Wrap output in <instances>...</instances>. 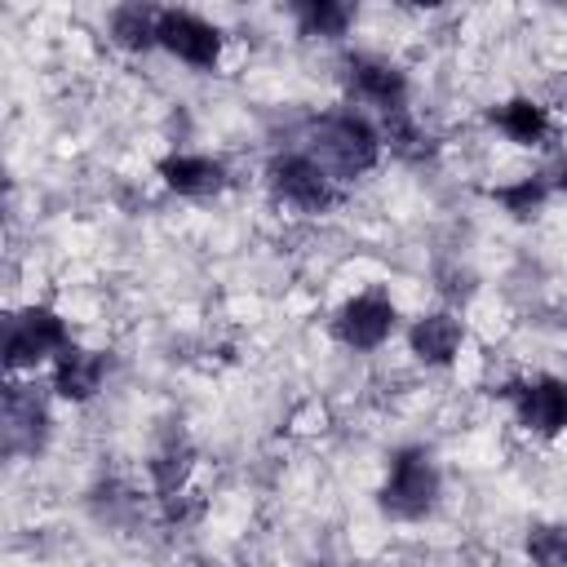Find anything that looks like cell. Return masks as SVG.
<instances>
[{"label":"cell","instance_id":"6da1fadb","mask_svg":"<svg viewBox=\"0 0 567 567\" xmlns=\"http://www.w3.org/2000/svg\"><path fill=\"white\" fill-rule=\"evenodd\" d=\"M310 155L328 168L332 182H350L377 164L381 133L354 111H332L310 128Z\"/></svg>","mask_w":567,"mask_h":567},{"label":"cell","instance_id":"7a4b0ae2","mask_svg":"<svg viewBox=\"0 0 567 567\" xmlns=\"http://www.w3.org/2000/svg\"><path fill=\"white\" fill-rule=\"evenodd\" d=\"M439 487H443V478H439L434 456L425 447H399L390 461V474L377 492V505L385 518L416 523L439 505Z\"/></svg>","mask_w":567,"mask_h":567},{"label":"cell","instance_id":"3957f363","mask_svg":"<svg viewBox=\"0 0 567 567\" xmlns=\"http://www.w3.org/2000/svg\"><path fill=\"white\" fill-rule=\"evenodd\" d=\"M66 346H71L66 341V323L49 306H27V310L4 319V368L9 372L35 368L40 359L62 354Z\"/></svg>","mask_w":567,"mask_h":567},{"label":"cell","instance_id":"277c9868","mask_svg":"<svg viewBox=\"0 0 567 567\" xmlns=\"http://www.w3.org/2000/svg\"><path fill=\"white\" fill-rule=\"evenodd\" d=\"M266 182L275 190V199L301 208V213H323L332 199H337V186L328 177V168L306 155V151H288V155H275L266 164Z\"/></svg>","mask_w":567,"mask_h":567},{"label":"cell","instance_id":"5b68a950","mask_svg":"<svg viewBox=\"0 0 567 567\" xmlns=\"http://www.w3.org/2000/svg\"><path fill=\"white\" fill-rule=\"evenodd\" d=\"M505 399L514 403L523 430H532L540 439H558L567 430V381H558V377L509 381Z\"/></svg>","mask_w":567,"mask_h":567},{"label":"cell","instance_id":"8992f818","mask_svg":"<svg viewBox=\"0 0 567 567\" xmlns=\"http://www.w3.org/2000/svg\"><path fill=\"white\" fill-rule=\"evenodd\" d=\"M159 49H168L186 66L208 71L221 58V31L190 9H159Z\"/></svg>","mask_w":567,"mask_h":567},{"label":"cell","instance_id":"52a82bcc","mask_svg":"<svg viewBox=\"0 0 567 567\" xmlns=\"http://www.w3.org/2000/svg\"><path fill=\"white\" fill-rule=\"evenodd\" d=\"M394 301L381 292V288H372V292H359V297H350L341 310H337V319H332V332H337V341L341 346H350V350H377L390 332H394Z\"/></svg>","mask_w":567,"mask_h":567},{"label":"cell","instance_id":"ba28073f","mask_svg":"<svg viewBox=\"0 0 567 567\" xmlns=\"http://www.w3.org/2000/svg\"><path fill=\"white\" fill-rule=\"evenodd\" d=\"M346 89L368 102V106H381V115H394V111H408V75L385 62V58H372V53H354L346 58Z\"/></svg>","mask_w":567,"mask_h":567},{"label":"cell","instance_id":"9c48e42d","mask_svg":"<svg viewBox=\"0 0 567 567\" xmlns=\"http://www.w3.org/2000/svg\"><path fill=\"white\" fill-rule=\"evenodd\" d=\"M0 421H4V452L9 456H35L49 439V412L31 385H4Z\"/></svg>","mask_w":567,"mask_h":567},{"label":"cell","instance_id":"30bf717a","mask_svg":"<svg viewBox=\"0 0 567 567\" xmlns=\"http://www.w3.org/2000/svg\"><path fill=\"white\" fill-rule=\"evenodd\" d=\"M102 377H106V354L102 350H80V346H66L53 363V390L71 403H89L97 390H102Z\"/></svg>","mask_w":567,"mask_h":567},{"label":"cell","instance_id":"8fae6325","mask_svg":"<svg viewBox=\"0 0 567 567\" xmlns=\"http://www.w3.org/2000/svg\"><path fill=\"white\" fill-rule=\"evenodd\" d=\"M408 341H412V354H416L421 363H430V368H447V363L456 359L461 341H465V328H461L456 315L434 310V315H425V319L412 323Z\"/></svg>","mask_w":567,"mask_h":567},{"label":"cell","instance_id":"7c38bea8","mask_svg":"<svg viewBox=\"0 0 567 567\" xmlns=\"http://www.w3.org/2000/svg\"><path fill=\"white\" fill-rule=\"evenodd\" d=\"M487 120H492L509 142H518V146H545L549 133H554L549 111H545L540 102H532V97H509V102L492 106Z\"/></svg>","mask_w":567,"mask_h":567},{"label":"cell","instance_id":"4fadbf2b","mask_svg":"<svg viewBox=\"0 0 567 567\" xmlns=\"http://www.w3.org/2000/svg\"><path fill=\"white\" fill-rule=\"evenodd\" d=\"M159 177L177 195H217L226 186V168L213 155H164Z\"/></svg>","mask_w":567,"mask_h":567},{"label":"cell","instance_id":"5bb4252c","mask_svg":"<svg viewBox=\"0 0 567 567\" xmlns=\"http://www.w3.org/2000/svg\"><path fill=\"white\" fill-rule=\"evenodd\" d=\"M111 40L120 49H151V44H159V9H151V4H120V9H111Z\"/></svg>","mask_w":567,"mask_h":567},{"label":"cell","instance_id":"9a60e30c","mask_svg":"<svg viewBox=\"0 0 567 567\" xmlns=\"http://www.w3.org/2000/svg\"><path fill=\"white\" fill-rule=\"evenodd\" d=\"M292 18H297L301 35L337 40V35H346V27H350L354 9H350V4H341V0H301V4H292Z\"/></svg>","mask_w":567,"mask_h":567},{"label":"cell","instance_id":"2e32d148","mask_svg":"<svg viewBox=\"0 0 567 567\" xmlns=\"http://www.w3.org/2000/svg\"><path fill=\"white\" fill-rule=\"evenodd\" d=\"M554 186H549V177L545 173H536V177H523V182H514V186H496L492 190V199L509 213V217H518V221H527V217H536L540 213V204H545V195H549Z\"/></svg>","mask_w":567,"mask_h":567},{"label":"cell","instance_id":"e0dca14e","mask_svg":"<svg viewBox=\"0 0 567 567\" xmlns=\"http://www.w3.org/2000/svg\"><path fill=\"white\" fill-rule=\"evenodd\" d=\"M186 474H190V443L173 434V439L151 456V478H155V487H159L164 496H173Z\"/></svg>","mask_w":567,"mask_h":567},{"label":"cell","instance_id":"ac0fdd59","mask_svg":"<svg viewBox=\"0 0 567 567\" xmlns=\"http://www.w3.org/2000/svg\"><path fill=\"white\" fill-rule=\"evenodd\" d=\"M527 558H532V567H567V527L536 523L527 532Z\"/></svg>","mask_w":567,"mask_h":567},{"label":"cell","instance_id":"d6986e66","mask_svg":"<svg viewBox=\"0 0 567 567\" xmlns=\"http://www.w3.org/2000/svg\"><path fill=\"white\" fill-rule=\"evenodd\" d=\"M385 142H390V151L394 155H403V159H425L434 146H430V137L408 120V111H394V115H385Z\"/></svg>","mask_w":567,"mask_h":567},{"label":"cell","instance_id":"ffe728a7","mask_svg":"<svg viewBox=\"0 0 567 567\" xmlns=\"http://www.w3.org/2000/svg\"><path fill=\"white\" fill-rule=\"evenodd\" d=\"M545 177H549V186H554V190H567V159H563L554 173H545Z\"/></svg>","mask_w":567,"mask_h":567},{"label":"cell","instance_id":"44dd1931","mask_svg":"<svg viewBox=\"0 0 567 567\" xmlns=\"http://www.w3.org/2000/svg\"><path fill=\"white\" fill-rule=\"evenodd\" d=\"M190 567H217V563H208V558H195V563H190Z\"/></svg>","mask_w":567,"mask_h":567}]
</instances>
